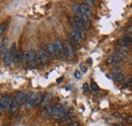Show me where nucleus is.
<instances>
[{"label":"nucleus","mask_w":132,"mask_h":126,"mask_svg":"<svg viewBox=\"0 0 132 126\" xmlns=\"http://www.w3.org/2000/svg\"><path fill=\"white\" fill-rule=\"evenodd\" d=\"M69 111V107L67 105H56L53 107L51 117L55 120H60L61 118H63Z\"/></svg>","instance_id":"obj_1"},{"label":"nucleus","mask_w":132,"mask_h":126,"mask_svg":"<svg viewBox=\"0 0 132 126\" xmlns=\"http://www.w3.org/2000/svg\"><path fill=\"white\" fill-rule=\"evenodd\" d=\"M37 55H38V65L43 67L48 65L50 62V56L48 55L46 49H40L39 51H37Z\"/></svg>","instance_id":"obj_2"},{"label":"nucleus","mask_w":132,"mask_h":126,"mask_svg":"<svg viewBox=\"0 0 132 126\" xmlns=\"http://www.w3.org/2000/svg\"><path fill=\"white\" fill-rule=\"evenodd\" d=\"M63 47H64V56L68 60H72L75 56V51L73 47L70 45V43L68 41H65L63 43Z\"/></svg>","instance_id":"obj_3"},{"label":"nucleus","mask_w":132,"mask_h":126,"mask_svg":"<svg viewBox=\"0 0 132 126\" xmlns=\"http://www.w3.org/2000/svg\"><path fill=\"white\" fill-rule=\"evenodd\" d=\"M11 100H12V98L9 94H4L0 98V113H2L4 110L9 108Z\"/></svg>","instance_id":"obj_4"},{"label":"nucleus","mask_w":132,"mask_h":126,"mask_svg":"<svg viewBox=\"0 0 132 126\" xmlns=\"http://www.w3.org/2000/svg\"><path fill=\"white\" fill-rule=\"evenodd\" d=\"M37 97H38V94L36 93H31L29 94L26 102H24V108L26 109H31L35 106V103H36V100H37Z\"/></svg>","instance_id":"obj_5"},{"label":"nucleus","mask_w":132,"mask_h":126,"mask_svg":"<svg viewBox=\"0 0 132 126\" xmlns=\"http://www.w3.org/2000/svg\"><path fill=\"white\" fill-rule=\"evenodd\" d=\"M54 47H55L57 58H62L64 56V47H63V43L61 42V40H56L54 43Z\"/></svg>","instance_id":"obj_6"},{"label":"nucleus","mask_w":132,"mask_h":126,"mask_svg":"<svg viewBox=\"0 0 132 126\" xmlns=\"http://www.w3.org/2000/svg\"><path fill=\"white\" fill-rule=\"evenodd\" d=\"M71 33H72L73 35H75L76 37H78L81 41H83V40L85 39V37H86L85 30L82 29V28L77 27V26H72V28H71Z\"/></svg>","instance_id":"obj_7"},{"label":"nucleus","mask_w":132,"mask_h":126,"mask_svg":"<svg viewBox=\"0 0 132 126\" xmlns=\"http://www.w3.org/2000/svg\"><path fill=\"white\" fill-rule=\"evenodd\" d=\"M38 64V55H37V51L35 49H31L29 51V65L31 67H36V65Z\"/></svg>","instance_id":"obj_8"},{"label":"nucleus","mask_w":132,"mask_h":126,"mask_svg":"<svg viewBox=\"0 0 132 126\" xmlns=\"http://www.w3.org/2000/svg\"><path fill=\"white\" fill-rule=\"evenodd\" d=\"M9 53H10V61L11 65L16 63V53H17V45L16 43H12L9 48Z\"/></svg>","instance_id":"obj_9"},{"label":"nucleus","mask_w":132,"mask_h":126,"mask_svg":"<svg viewBox=\"0 0 132 126\" xmlns=\"http://www.w3.org/2000/svg\"><path fill=\"white\" fill-rule=\"evenodd\" d=\"M132 45V37L127 35V36H124L122 39L118 40L117 41V46H131Z\"/></svg>","instance_id":"obj_10"},{"label":"nucleus","mask_w":132,"mask_h":126,"mask_svg":"<svg viewBox=\"0 0 132 126\" xmlns=\"http://www.w3.org/2000/svg\"><path fill=\"white\" fill-rule=\"evenodd\" d=\"M123 61V58L116 55V54H113V55H110L108 58H107V63L110 64V65H118Z\"/></svg>","instance_id":"obj_11"},{"label":"nucleus","mask_w":132,"mask_h":126,"mask_svg":"<svg viewBox=\"0 0 132 126\" xmlns=\"http://www.w3.org/2000/svg\"><path fill=\"white\" fill-rule=\"evenodd\" d=\"M28 96H29V94H27L26 92H17V93H16V96H15L14 98L16 99V101H17V103H18V105L20 106V105L24 104V102H26V100H27Z\"/></svg>","instance_id":"obj_12"},{"label":"nucleus","mask_w":132,"mask_h":126,"mask_svg":"<svg viewBox=\"0 0 132 126\" xmlns=\"http://www.w3.org/2000/svg\"><path fill=\"white\" fill-rule=\"evenodd\" d=\"M18 107H19V105H18V103H17L16 99H15V98H12L11 103H10V106H9V108H8V113H9L10 115H14V114L16 113Z\"/></svg>","instance_id":"obj_13"},{"label":"nucleus","mask_w":132,"mask_h":126,"mask_svg":"<svg viewBox=\"0 0 132 126\" xmlns=\"http://www.w3.org/2000/svg\"><path fill=\"white\" fill-rule=\"evenodd\" d=\"M51 100H52V94H44L43 100H42V102H41V104H40V107H42L43 109H44V108H46V107H48V106L50 105Z\"/></svg>","instance_id":"obj_14"},{"label":"nucleus","mask_w":132,"mask_h":126,"mask_svg":"<svg viewBox=\"0 0 132 126\" xmlns=\"http://www.w3.org/2000/svg\"><path fill=\"white\" fill-rule=\"evenodd\" d=\"M1 56H2V60H3V63L6 65V66H9V65H11V61H10V53H9V49H7V50H5L2 54H1Z\"/></svg>","instance_id":"obj_15"},{"label":"nucleus","mask_w":132,"mask_h":126,"mask_svg":"<svg viewBox=\"0 0 132 126\" xmlns=\"http://www.w3.org/2000/svg\"><path fill=\"white\" fill-rule=\"evenodd\" d=\"M46 51L48 53V55L50 56V58H57L56 55V51H55V47L54 44H48L46 47Z\"/></svg>","instance_id":"obj_16"},{"label":"nucleus","mask_w":132,"mask_h":126,"mask_svg":"<svg viewBox=\"0 0 132 126\" xmlns=\"http://www.w3.org/2000/svg\"><path fill=\"white\" fill-rule=\"evenodd\" d=\"M74 117V111L73 110H69L68 111V113L66 114L65 116L63 117V118H61L59 121H60V123H65V122H68V121H70L72 118Z\"/></svg>","instance_id":"obj_17"},{"label":"nucleus","mask_w":132,"mask_h":126,"mask_svg":"<svg viewBox=\"0 0 132 126\" xmlns=\"http://www.w3.org/2000/svg\"><path fill=\"white\" fill-rule=\"evenodd\" d=\"M80 9H81L82 14L86 15L87 17H89V16H90V14H92V9H90V7H89L88 5H86L85 3L80 4Z\"/></svg>","instance_id":"obj_18"},{"label":"nucleus","mask_w":132,"mask_h":126,"mask_svg":"<svg viewBox=\"0 0 132 126\" xmlns=\"http://www.w3.org/2000/svg\"><path fill=\"white\" fill-rule=\"evenodd\" d=\"M20 63H21L24 67H27V66L29 65V51H23V54H22Z\"/></svg>","instance_id":"obj_19"},{"label":"nucleus","mask_w":132,"mask_h":126,"mask_svg":"<svg viewBox=\"0 0 132 126\" xmlns=\"http://www.w3.org/2000/svg\"><path fill=\"white\" fill-rule=\"evenodd\" d=\"M124 78H125V75H124L123 73H116L115 72V73L112 75V79L117 81V82H123Z\"/></svg>","instance_id":"obj_20"},{"label":"nucleus","mask_w":132,"mask_h":126,"mask_svg":"<svg viewBox=\"0 0 132 126\" xmlns=\"http://www.w3.org/2000/svg\"><path fill=\"white\" fill-rule=\"evenodd\" d=\"M53 107H54V106L49 105L48 107L44 108V110H43V112H42L43 116H44V117H49V116H51V114H52V110H53Z\"/></svg>","instance_id":"obj_21"},{"label":"nucleus","mask_w":132,"mask_h":126,"mask_svg":"<svg viewBox=\"0 0 132 126\" xmlns=\"http://www.w3.org/2000/svg\"><path fill=\"white\" fill-rule=\"evenodd\" d=\"M7 44H8V40L7 39H4L2 42H1V45H0V53L2 54L5 50H7Z\"/></svg>","instance_id":"obj_22"},{"label":"nucleus","mask_w":132,"mask_h":126,"mask_svg":"<svg viewBox=\"0 0 132 126\" xmlns=\"http://www.w3.org/2000/svg\"><path fill=\"white\" fill-rule=\"evenodd\" d=\"M72 11L74 12L75 15H80L82 12H81V9H80V5H74L72 7Z\"/></svg>","instance_id":"obj_23"},{"label":"nucleus","mask_w":132,"mask_h":126,"mask_svg":"<svg viewBox=\"0 0 132 126\" xmlns=\"http://www.w3.org/2000/svg\"><path fill=\"white\" fill-rule=\"evenodd\" d=\"M7 27H8V23H7V22H3V23L0 25V36H2V35L6 32Z\"/></svg>","instance_id":"obj_24"},{"label":"nucleus","mask_w":132,"mask_h":126,"mask_svg":"<svg viewBox=\"0 0 132 126\" xmlns=\"http://www.w3.org/2000/svg\"><path fill=\"white\" fill-rule=\"evenodd\" d=\"M90 86H92V90L94 91V92H98L100 91V88L99 85L96 83V81H94V80H92V82H90Z\"/></svg>","instance_id":"obj_25"},{"label":"nucleus","mask_w":132,"mask_h":126,"mask_svg":"<svg viewBox=\"0 0 132 126\" xmlns=\"http://www.w3.org/2000/svg\"><path fill=\"white\" fill-rule=\"evenodd\" d=\"M22 54H23V51L22 50H17L16 53V63L20 62L21 61V57H22Z\"/></svg>","instance_id":"obj_26"},{"label":"nucleus","mask_w":132,"mask_h":126,"mask_svg":"<svg viewBox=\"0 0 132 126\" xmlns=\"http://www.w3.org/2000/svg\"><path fill=\"white\" fill-rule=\"evenodd\" d=\"M79 68H80V71H81L82 73H85V72L87 71V69H88L87 65H85V64H83V63L79 65Z\"/></svg>","instance_id":"obj_27"},{"label":"nucleus","mask_w":132,"mask_h":126,"mask_svg":"<svg viewBox=\"0 0 132 126\" xmlns=\"http://www.w3.org/2000/svg\"><path fill=\"white\" fill-rule=\"evenodd\" d=\"M131 86H132V78H130L125 82V84H124L123 89H127V88H131Z\"/></svg>","instance_id":"obj_28"},{"label":"nucleus","mask_w":132,"mask_h":126,"mask_svg":"<svg viewBox=\"0 0 132 126\" xmlns=\"http://www.w3.org/2000/svg\"><path fill=\"white\" fill-rule=\"evenodd\" d=\"M74 76H75L77 79L81 78V76H82V72H81L80 70H76V71L74 72Z\"/></svg>","instance_id":"obj_29"},{"label":"nucleus","mask_w":132,"mask_h":126,"mask_svg":"<svg viewBox=\"0 0 132 126\" xmlns=\"http://www.w3.org/2000/svg\"><path fill=\"white\" fill-rule=\"evenodd\" d=\"M84 3H85L86 5H88L89 7H90V6H94V5H96V1H94V0H86Z\"/></svg>","instance_id":"obj_30"},{"label":"nucleus","mask_w":132,"mask_h":126,"mask_svg":"<svg viewBox=\"0 0 132 126\" xmlns=\"http://www.w3.org/2000/svg\"><path fill=\"white\" fill-rule=\"evenodd\" d=\"M82 89H83V92H84V93L89 92V86H88V84H87V83H83Z\"/></svg>","instance_id":"obj_31"},{"label":"nucleus","mask_w":132,"mask_h":126,"mask_svg":"<svg viewBox=\"0 0 132 126\" xmlns=\"http://www.w3.org/2000/svg\"><path fill=\"white\" fill-rule=\"evenodd\" d=\"M67 126H80V123L78 121H72V122H70Z\"/></svg>","instance_id":"obj_32"},{"label":"nucleus","mask_w":132,"mask_h":126,"mask_svg":"<svg viewBox=\"0 0 132 126\" xmlns=\"http://www.w3.org/2000/svg\"><path fill=\"white\" fill-rule=\"evenodd\" d=\"M125 120H126L127 124H132V116L131 115H128V116H127V118H126Z\"/></svg>","instance_id":"obj_33"},{"label":"nucleus","mask_w":132,"mask_h":126,"mask_svg":"<svg viewBox=\"0 0 132 126\" xmlns=\"http://www.w3.org/2000/svg\"><path fill=\"white\" fill-rule=\"evenodd\" d=\"M126 31H127V33H128L129 35H132V25H130L129 27H127Z\"/></svg>","instance_id":"obj_34"},{"label":"nucleus","mask_w":132,"mask_h":126,"mask_svg":"<svg viewBox=\"0 0 132 126\" xmlns=\"http://www.w3.org/2000/svg\"><path fill=\"white\" fill-rule=\"evenodd\" d=\"M62 80H63V76H62V77H60V78L57 79V82H58V83H60V82H61Z\"/></svg>","instance_id":"obj_35"},{"label":"nucleus","mask_w":132,"mask_h":126,"mask_svg":"<svg viewBox=\"0 0 132 126\" xmlns=\"http://www.w3.org/2000/svg\"><path fill=\"white\" fill-rule=\"evenodd\" d=\"M87 62H88V63H92L93 61H92V59H88V60H87Z\"/></svg>","instance_id":"obj_36"},{"label":"nucleus","mask_w":132,"mask_h":126,"mask_svg":"<svg viewBox=\"0 0 132 126\" xmlns=\"http://www.w3.org/2000/svg\"><path fill=\"white\" fill-rule=\"evenodd\" d=\"M112 126H120L119 124H114V125H112Z\"/></svg>","instance_id":"obj_37"},{"label":"nucleus","mask_w":132,"mask_h":126,"mask_svg":"<svg viewBox=\"0 0 132 126\" xmlns=\"http://www.w3.org/2000/svg\"><path fill=\"white\" fill-rule=\"evenodd\" d=\"M131 21H132V17H131Z\"/></svg>","instance_id":"obj_38"}]
</instances>
